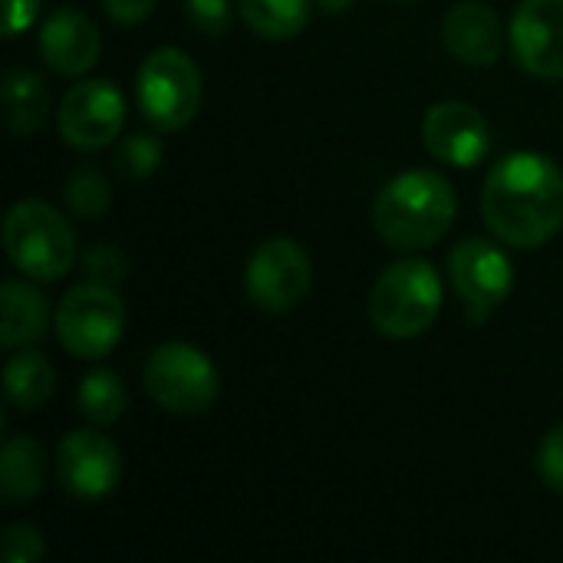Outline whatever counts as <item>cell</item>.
Segmentation results:
<instances>
[{"label":"cell","instance_id":"cell-13","mask_svg":"<svg viewBox=\"0 0 563 563\" xmlns=\"http://www.w3.org/2000/svg\"><path fill=\"white\" fill-rule=\"evenodd\" d=\"M508 43L518 66L538 79H563V0H521Z\"/></svg>","mask_w":563,"mask_h":563},{"label":"cell","instance_id":"cell-3","mask_svg":"<svg viewBox=\"0 0 563 563\" xmlns=\"http://www.w3.org/2000/svg\"><path fill=\"white\" fill-rule=\"evenodd\" d=\"M3 247L10 264L30 280L53 284L66 277L79 257L73 224L46 201H16L3 218Z\"/></svg>","mask_w":563,"mask_h":563},{"label":"cell","instance_id":"cell-20","mask_svg":"<svg viewBox=\"0 0 563 563\" xmlns=\"http://www.w3.org/2000/svg\"><path fill=\"white\" fill-rule=\"evenodd\" d=\"M244 23L264 40H294L307 30L313 0H238Z\"/></svg>","mask_w":563,"mask_h":563},{"label":"cell","instance_id":"cell-26","mask_svg":"<svg viewBox=\"0 0 563 563\" xmlns=\"http://www.w3.org/2000/svg\"><path fill=\"white\" fill-rule=\"evenodd\" d=\"M0 554L7 563H40L46 554V544L33 525H10L0 541Z\"/></svg>","mask_w":563,"mask_h":563},{"label":"cell","instance_id":"cell-15","mask_svg":"<svg viewBox=\"0 0 563 563\" xmlns=\"http://www.w3.org/2000/svg\"><path fill=\"white\" fill-rule=\"evenodd\" d=\"M99 53H102L99 26L86 13H79L73 7H63V10H56V13H49L43 20L40 56L53 73L82 76L99 63Z\"/></svg>","mask_w":563,"mask_h":563},{"label":"cell","instance_id":"cell-22","mask_svg":"<svg viewBox=\"0 0 563 563\" xmlns=\"http://www.w3.org/2000/svg\"><path fill=\"white\" fill-rule=\"evenodd\" d=\"M63 201L66 208L76 214V218H99L106 214L109 201H112V188H109V178L96 168V165H82L69 175L66 188H63Z\"/></svg>","mask_w":563,"mask_h":563},{"label":"cell","instance_id":"cell-21","mask_svg":"<svg viewBox=\"0 0 563 563\" xmlns=\"http://www.w3.org/2000/svg\"><path fill=\"white\" fill-rule=\"evenodd\" d=\"M125 406H129V396H125V386L115 373L109 369H96L89 373L79 389H76V409L79 416L102 429V426H112L125 416Z\"/></svg>","mask_w":563,"mask_h":563},{"label":"cell","instance_id":"cell-27","mask_svg":"<svg viewBox=\"0 0 563 563\" xmlns=\"http://www.w3.org/2000/svg\"><path fill=\"white\" fill-rule=\"evenodd\" d=\"M538 472H541V482L563 495V426L551 429L541 442V452H538Z\"/></svg>","mask_w":563,"mask_h":563},{"label":"cell","instance_id":"cell-30","mask_svg":"<svg viewBox=\"0 0 563 563\" xmlns=\"http://www.w3.org/2000/svg\"><path fill=\"white\" fill-rule=\"evenodd\" d=\"M353 3H356V0H320V7H323L327 13H346Z\"/></svg>","mask_w":563,"mask_h":563},{"label":"cell","instance_id":"cell-31","mask_svg":"<svg viewBox=\"0 0 563 563\" xmlns=\"http://www.w3.org/2000/svg\"><path fill=\"white\" fill-rule=\"evenodd\" d=\"M399 3H412V0H399Z\"/></svg>","mask_w":563,"mask_h":563},{"label":"cell","instance_id":"cell-5","mask_svg":"<svg viewBox=\"0 0 563 563\" xmlns=\"http://www.w3.org/2000/svg\"><path fill=\"white\" fill-rule=\"evenodd\" d=\"M135 102L152 129H185L201 109V73L195 59L175 46L148 53L135 73Z\"/></svg>","mask_w":563,"mask_h":563},{"label":"cell","instance_id":"cell-25","mask_svg":"<svg viewBox=\"0 0 563 563\" xmlns=\"http://www.w3.org/2000/svg\"><path fill=\"white\" fill-rule=\"evenodd\" d=\"M188 23L205 36H224L231 30V0H181Z\"/></svg>","mask_w":563,"mask_h":563},{"label":"cell","instance_id":"cell-18","mask_svg":"<svg viewBox=\"0 0 563 563\" xmlns=\"http://www.w3.org/2000/svg\"><path fill=\"white\" fill-rule=\"evenodd\" d=\"M46 452L33 439H10L0 452V498L7 505H30L46 485Z\"/></svg>","mask_w":563,"mask_h":563},{"label":"cell","instance_id":"cell-9","mask_svg":"<svg viewBox=\"0 0 563 563\" xmlns=\"http://www.w3.org/2000/svg\"><path fill=\"white\" fill-rule=\"evenodd\" d=\"M449 280L468 320L482 323L492 317V310H498L511 297L515 267L498 244L472 238V241H462L449 254Z\"/></svg>","mask_w":563,"mask_h":563},{"label":"cell","instance_id":"cell-16","mask_svg":"<svg viewBox=\"0 0 563 563\" xmlns=\"http://www.w3.org/2000/svg\"><path fill=\"white\" fill-rule=\"evenodd\" d=\"M26 280L10 277L0 287V346L3 350H20L46 333V323H49L46 297Z\"/></svg>","mask_w":563,"mask_h":563},{"label":"cell","instance_id":"cell-19","mask_svg":"<svg viewBox=\"0 0 563 563\" xmlns=\"http://www.w3.org/2000/svg\"><path fill=\"white\" fill-rule=\"evenodd\" d=\"M56 389V369L53 363L36 350H20L3 366V393L13 409L36 412L49 402Z\"/></svg>","mask_w":563,"mask_h":563},{"label":"cell","instance_id":"cell-1","mask_svg":"<svg viewBox=\"0 0 563 563\" xmlns=\"http://www.w3.org/2000/svg\"><path fill=\"white\" fill-rule=\"evenodd\" d=\"M482 218L508 247H544L563 228V172L538 152L505 155L485 178Z\"/></svg>","mask_w":563,"mask_h":563},{"label":"cell","instance_id":"cell-8","mask_svg":"<svg viewBox=\"0 0 563 563\" xmlns=\"http://www.w3.org/2000/svg\"><path fill=\"white\" fill-rule=\"evenodd\" d=\"M244 284H247V297L254 300V307L267 313H290L310 294L313 264L297 241L271 238L251 254Z\"/></svg>","mask_w":563,"mask_h":563},{"label":"cell","instance_id":"cell-4","mask_svg":"<svg viewBox=\"0 0 563 563\" xmlns=\"http://www.w3.org/2000/svg\"><path fill=\"white\" fill-rule=\"evenodd\" d=\"M442 277L422 257L396 261L383 271L369 297V320L389 340L422 336L442 313Z\"/></svg>","mask_w":563,"mask_h":563},{"label":"cell","instance_id":"cell-2","mask_svg":"<svg viewBox=\"0 0 563 563\" xmlns=\"http://www.w3.org/2000/svg\"><path fill=\"white\" fill-rule=\"evenodd\" d=\"M455 188L445 175L409 168L383 185L373 205L379 238L396 251H422L439 244L455 224Z\"/></svg>","mask_w":563,"mask_h":563},{"label":"cell","instance_id":"cell-17","mask_svg":"<svg viewBox=\"0 0 563 563\" xmlns=\"http://www.w3.org/2000/svg\"><path fill=\"white\" fill-rule=\"evenodd\" d=\"M3 119L10 125L13 135L26 139L33 132H40L49 119V89L43 82V76H36L33 69L13 66L3 76Z\"/></svg>","mask_w":563,"mask_h":563},{"label":"cell","instance_id":"cell-28","mask_svg":"<svg viewBox=\"0 0 563 563\" xmlns=\"http://www.w3.org/2000/svg\"><path fill=\"white\" fill-rule=\"evenodd\" d=\"M3 3H7V40L30 30L43 10V0H3Z\"/></svg>","mask_w":563,"mask_h":563},{"label":"cell","instance_id":"cell-6","mask_svg":"<svg viewBox=\"0 0 563 563\" xmlns=\"http://www.w3.org/2000/svg\"><path fill=\"white\" fill-rule=\"evenodd\" d=\"M59 346L76 360H102L115 350L125 333V303L115 287L79 284L73 287L53 313Z\"/></svg>","mask_w":563,"mask_h":563},{"label":"cell","instance_id":"cell-11","mask_svg":"<svg viewBox=\"0 0 563 563\" xmlns=\"http://www.w3.org/2000/svg\"><path fill=\"white\" fill-rule=\"evenodd\" d=\"M56 478L63 492L79 501H99L112 495L122 478L115 442L96 429L69 432L56 449Z\"/></svg>","mask_w":563,"mask_h":563},{"label":"cell","instance_id":"cell-29","mask_svg":"<svg viewBox=\"0 0 563 563\" xmlns=\"http://www.w3.org/2000/svg\"><path fill=\"white\" fill-rule=\"evenodd\" d=\"M155 3H158V0H102L106 13H109L115 23H122V26H132V23L148 20L152 10H155Z\"/></svg>","mask_w":563,"mask_h":563},{"label":"cell","instance_id":"cell-23","mask_svg":"<svg viewBox=\"0 0 563 563\" xmlns=\"http://www.w3.org/2000/svg\"><path fill=\"white\" fill-rule=\"evenodd\" d=\"M165 152H162V142L152 139V135H129L119 152H115V168L122 178L129 181H145L158 172Z\"/></svg>","mask_w":563,"mask_h":563},{"label":"cell","instance_id":"cell-7","mask_svg":"<svg viewBox=\"0 0 563 563\" xmlns=\"http://www.w3.org/2000/svg\"><path fill=\"white\" fill-rule=\"evenodd\" d=\"M148 399L172 416H201L218 402L214 363L188 343L158 346L142 373Z\"/></svg>","mask_w":563,"mask_h":563},{"label":"cell","instance_id":"cell-12","mask_svg":"<svg viewBox=\"0 0 563 563\" xmlns=\"http://www.w3.org/2000/svg\"><path fill=\"white\" fill-rule=\"evenodd\" d=\"M422 142L429 155L449 168H475L492 152V129L485 115L459 99L432 106L422 119Z\"/></svg>","mask_w":563,"mask_h":563},{"label":"cell","instance_id":"cell-24","mask_svg":"<svg viewBox=\"0 0 563 563\" xmlns=\"http://www.w3.org/2000/svg\"><path fill=\"white\" fill-rule=\"evenodd\" d=\"M82 267H86L89 280L106 284V287H119L129 274V261L115 244H92L82 254Z\"/></svg>","mask_w":563,"mask_h":563},{"label":"cell","instance_id":"cell-14","mask_svg":"<svg viewBox=\"0 0 563 563\" xmlns=\"http://www.w3.org/2000/svg\"><path fill=\"white\" fill-rule=\"evenodd\" d=\"M505 36L508 33L501 26L498 10L485 0H462L442 20L445 49L465 66L485 69V66L498 63V56L505 49Z\"/></svg>","mask_w":563,"mask_h":563},{"label":"cell","instance_id":"cell-10","mask_svg":"<svg viewBox=\"0 0 563 563\" xmlns=\"http://www.w3.org/2000/svg\"><path fill=\"white\" fill-rule=\"evenodd\" d=\"M56 125L69 148L99 152L115 142L125 125V96L109 79H86L63 96Z\"/></svg>","mask_w":563,"mask_h":563}]
</instances>
